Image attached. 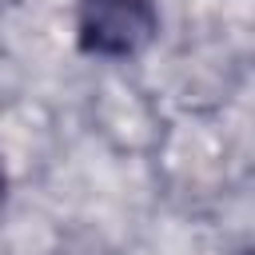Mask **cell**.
I'll use <instances>...</instances> for the list:
<instances>
[{"mask_svg": "<svg viewBox=\"0 0 255 255\" xmlns=\"http://www.w3.org/2000/svg\"><path fill=\"white\" fill-rule=\"evenodd\" d=\"M159 32L155 0H80L76 40L88 56L128 60L139 56Z\"/></svg>", "mask_w": 255, "mask_h": 255, "instance_id": "6da1fadb", "label": "cell"}]
</instances>
